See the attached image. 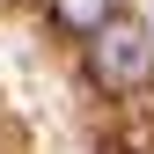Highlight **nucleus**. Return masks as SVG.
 Masks as SVG:
<instances>
[{
  "label": "nucleus",
  "mask_w": 154,
  "mask_h": 154,
  "mask_svg": "<svg viewBox=\"0 0 154 154\" xmlns=\"http://www.w3.org/2000/svg\"><path fill=\"white\" fill-rule=\"evenodd\" d=\"M88 66H95V81L118 88V95L147 88V81H154V37H147V22L118 15L110 29H95V37H88Z\"/></svg>",
  "instance_id": "1"
},
{
  "label": "nucleus",
  "mask_w": 154,
  "mask_h": 154,
  "mask_svg": "<svg viewBox=\"0 0 154 154\" xmlns=\"http://www.w3.org/2000/svg\"><path fill=\"white\" fill-rule=\"evenodd\" d=\"M51 22L73 29V37H95V29L118 22V0H51Z\"/></svg>",
  "instance_id": "2"
}]
</instances>
